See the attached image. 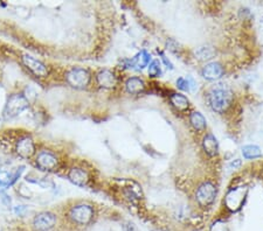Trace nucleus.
Wrapping results in <instances>:
<instances>
[{
	"label": "nucleus",
	"mask_w": 263,
	"mask_h": 231,
	"mask_svg": "<svg viewBox=\"0 0 263 231\" xmlns=\"http://www.w3.org/2000/svg\"><path fill=\"white\" fill-rule=\"evenodd\" d=\"M208 104L213 111L222 113L232 105L234 94L225 84H217L208 92Z\"/></svg>",
	"instance_id": "f257e3e1"
},
{
	"label": "nucleus",
	"mask_w": 263,
	"mask_h": 231,
	"mask_svg": "<svg viewBox=\"0 0 263 231\" xmlns=\"http://www.w3.org/2000/svg\"><path fill=\"white\" fill-rule=\"evenodd\" d=\"M28 105H30V103H28L27 98L23 95H12L9 100H7L5 109H4V117H5L6 119L14 118V117L19 116L20 113L25 111L28 108Z\"/></svg>",
	"instance_id": "f03ea898"
},
{
	"label": "nucleus",
	"mask_w": 263,
	"mask_h": 231,
	"mask_svg": "<svg viewBox=\"0 0 263 231\" xmlns=\"http://www.w3.org/2000/svg\"><path fill=\"white\" fill-rule=\"evenodd\" d=\"M56 223V216L52 213H40L36 215L33 220V225L36 230L47 231L52 229Z\"/></svg>",
	"instance_id": "1a4fd4ad"
},
{
	"label": "nucleus",
	"mask_w": 263,
	"mask_h": 231,
	"mask_svg": "<svg viewBox=\"0 0 263 231\" xmlns=\"http://www.w3.org/2000/svg\"><path fill=\"white\" fill-rule=\"evenodd\" d=\"M22 63L28 70H31L35 76L39 77H44L48 75V69L46 67V64H43L41 61L36 60L33 56L28 55V54H23L22 55Z\"/></svg>",
	"instance_id": "6e6552de"
},
{
	"label": "nucleus",
	"mask_w": 263,
	"mask_h": 231,
	"mask_svg": "<svg viewBox=\"0 0 263 231\" xmlns=\"http://www.w3.org/2000/svg\"><path fill=\"white\" fill-rule=\"evenodd\" d=\"M177 87L183 91H191V89L194 87V82L192 79H185V77H180L177 80Z\"/></svg>",
	"instance_id": "4be33fe9"
},
{
	"label": "nucleus",
	"mask_w": 263,
	"mask_h": 231,
	"mask_svg": "<svg viewBox=\"0 0 263 231\" xmlns=\"http://www.w3.org/2000/svg\"><path fill=\"white\" fill-rule=\"evenodd\" d=\"M189 123L197 131H204L206 129V119L200 112H192L189 116Z\"/></svg>",
	"instance_id": "6ab92c4d"
},
{
	"label": "nucleus",
	"mask_w": 263,
	"mask_h": 231,
	"mask_svg": "<svg viewBox=\"0 0 263 231\" xmlns=\"http://www.w3.org/2000/svg\"><path fill=\"white\" fill-rule=\"evenodd\" d=\"M196 55H197L198 59L202 60V61L210 60V59L214 58V55H216V50H214V48L208 47V46L199 47L196 50Z\"/></svg>",
	"instance_id": "412c9836"
},
{
	"label": "nucleus",
	"mask_w": 263,
	"mask_h": 231,
	"mask_svg": "<svg viewBox=\"0 0 263 231\" xmlns=\"http://www.w3.org/2000/svg\"><path fill=\"white\" fill-rule=\"evenodd\" d=\"M209 231H229V229H228L227 223L218 220L214 222L212 225H210Z\"/></svg>",
	"instance_id": "b1692460"
},
{
	"label": "nucleus",
	"mask_w": 263,
	"mask_h": 231,
	"mask_svg": "<svg viewBox=\"0 0 263 231\" xmlns=\"http://www.w3.org/2000/svg\"><path fill=\"white\" fill-rule=\"evenodd\" d=\"M247 193H248V189H247V187H244V186L230 189L225 197L226 208L232 213L238 212L242 204L245 203Z\"/></svg>",
	"instance_id": "7ed1b4c3"
},
{
	"label": "nucleus",
	"mask_w": 263,
	"mask_h": 231,
	"mask_svg": "<svg viewBox=\"0 0 263 231\" xmlns=\"http://www.w3.org/2000/svg\"><path fill=\"white\" fill-rule=\"evenodd\" d=\"M224 72V68H222L221 64L218 62H210L208 64H206L204 69H202V76L208 81H217L221 79Z\"/></svg>",
	"instance_id": "9b49d317"
},
{
	"label": "nucleus",
	"mask_w": 263,
	"mask_h": 231,
	"mask_svg": "<svg viewBox=\"0 0 263 231\" xmlns=\"http://www.w3.org/2000/svg\"><path fill=\"white\" fill-rule=\"evenodd\" d=\"M150 60H151V56L148 54V52L140 50L135 58L130 61H128L129 67L132 69H137V70H141V69L148 66Z\"/></svg>",
	"instance_id": "2eb2a0df"
},
{
	"label": "nucleus",
	"mask_w": 263,
	"mask_h": 231,
	"mask_svg": "<svg viewBox=\"0 0 263 231\" xmlns=\"http://www.w3.org/2000/svg\"><path fill=\"white\" fill-rule=\"evenodd\" d=\"M125 88H127V91L129 94L137 95L144 91L145 84L143 82V80L138 79V77H130V79H128L127 82H125Z\"/></svg>",
	"instance_id": "dca6fc26"
},
{
	"label": "nucleus",
	"mask_w": 263,
	"mask_h": 231,
	"mask_svg": "<svg viewBox=\"0 0 263 231\" xmlns=\"http://www.w3.org/2000/svg\"><path fill=\"white\" fill-rule=\"evenodd\" d=\"M15 151L21 158H31L35 153V144L32 138L23 137L19 139L15 146Z\"/></svg>",
	"instance_id": "9d476101"
},
{
	"label": "nucleus",
	"mask_w": 263,
	"mask_h": 231,
	"mask_svg": "<svg viewBox=\"0 0 263 231\" xmlns=\"http://www.w3.org/2000/svg\"><path fill=\"white\" fill-rule=\"evenodd\" d=\"M23 172V167L18 168L15 172H0V188L2 189H7L11 187L12 185H14L17 180L21 175Z\"/></svg>",
	"instance_id": "ddd939ff"
},
{
	"label": "nucleus",
	"mask_w": 263,
	"mask_h": 231,
	"mask_svg": "<svg viewBox=\"0 0 263 231\" xmlns=\"http://www.w3.org/2000/svg\"><path fill=\"white\" fill-rule=\"evenodd\" d=\"M124 231H138V229H137V226L133 223H127L124 225Z\"/></svg>",
	"instance_id": "393cba45"
},
{
	"label": "nucleus",
	"mask_w": 263,
	"mask_h": 231,
	"mask_svg": "<svg viewBox=\"0 0 263 231\" xmlns=\"http://www.w3.org/2000/svg\"><path fill=\"white\" fill-rule=\"evenodd\" d=\"M160 63L158 61H153L149 67V75L151 77H158L160 75Z\"/></svg>",
	"instance_id": "5701e85b"
},
{
	"label": "nucleus",
	"mask_w": 263,
	"mask_h": 231,
	"mask_svg": "<svg viewBox=\"0 0 263 231\" xmlns=\"http://www.w3.org/2000/svg\"><path fill=\"white\" fill-rule=\"evenodd\" d=\"M217 197V188L216 186L210 182H205L197 190L196 198L201 207H208L216 200Z\"/></svg>",
	"instance_id": "423d86ee"
},
{
	"label": "nucleus",
	"mask_w": 263,
	"mask_h": 231,
	"mask_svg": "<svg viewBox=\"0 0 263 231\" xmlns=\"http://www.w3.org/2000/svg\"><path fill=\"white\" fill-rule=\"evenodd\" d=\"M94 217V209L89 204H78L69 210V218L80 225H86Z\"/></svg>",
	"instance_id": "20e7f679"
},
{
	"label": "nucleus",
	"mask_w": 263,
	"mask_h": 231,
	"mask_svg": "<svg viewBox=\"0 0 263 231\" xmlns=\"http://www.w3.org/2000/svg\"><path fill=\"white\" fill-rule=\"evenodd\" d=\"M96 82L101 88L103 89H112L117 83V79L115 74L110 70H101L99 74L96 75Z\"/></svg>",
	"instance_id": "f8f14e48"
},
{
	"label": "nucleus",
	"mask_w": 263,
	"mask_h": 231,
	"mask_svg": "<svg viewBox=\"0 0 263 231\" xmlns=\"http://www.w3.org/2000/svg\"><path fill=\"white\" fill-rule=\"evenodd\" d=\"M36 165H38L39 168H41L42 171H54V169L58 167L59 160L54 153L51 151H41L38 153L36 156Z\"/></svg>",
	"instance_id": "0eeeda50"
},
{
	"label": "nucleus",
	"mask_w": 263,
	"mask_h": 231,
	"mask_svg": "<svg viewBox=\"0 0 263 231\" xmlns=\"http://www.w3.org/2000/svg\"><path fill=\"white\" fill-rule=\"evenodd\" d=\"M68 177H69V180L73 182V184L76 186H80V187H84V186H87V184L89 182L88 173L84 171V169L79 167L70 169L69 174H68Z\"/></svg>",
	"instance_id": "4468645a"
},
{
	"label": "nucleus",
	"mask_w": 263,
	"mask_h": 231,
	"mask_svg": "<svg viewBox=\"0 0 263 231\" xmlns=\"http://www.w3.org/2000/svg\"><path fill=\"white\" fill-rule=\"evenodd\" d=\"M242 154L246 159H255V158L261 157V149L255 145H247L242 147Z\"/></svg>",
	"instance_id": "aec40b11"
},
{
	"label": "nucleus",
	"mask_w": 263,
	"mask_h": 231,
	"mask_svg": "<svg viewBox=\"0 0 263 231\" xmlns=\"http://www.w3.org/2000/svg\"><path fill=\"white\" fill-rule=\"evenodd\" d=\"M202 146H204L205 152L207 153L209 157L217 156L218 151H219V144H218L217 138L213 135H210V133L204 138V140H202Z\"/></svg>",
	"instance_id": "f3484780"
},
{
	"label": "nucleus",
	"mask_w": 263,
	"mask_h": 231,
	"mask_svg": "<svg viewBox=\"0 0 263 231\" xmlns=\"http://www.w3.org/2000/svg\"><path fill=\"white\" fill-rule=\"evenodd\" d=\"M66 80L73 88L83 89L90 82V74L86 69L73 68L66 74Z\"/></svg>",
	"instance_id": "39448f33"
},
{
	"label": "nucleus",
	"mask_w": 263,
	"mask_h": 231,
	"mask_svg": "<svg viewBox=\"0 0 263 231\" xmlns=\"http://www.w3.org/2000/svg\"><path fill=\"white\" fill-rule=\"evenodd\" d=\"M170 102L175 107L178 111H186L189 107V100L187 97L180 94H173L170 97Z\"/></svg>",
	"instance_id": "a211bd4d"
}]
</instances>
